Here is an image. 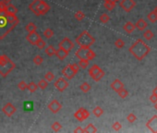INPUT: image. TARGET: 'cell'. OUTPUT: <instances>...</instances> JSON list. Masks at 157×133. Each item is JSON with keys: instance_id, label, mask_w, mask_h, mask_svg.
Returning a JSON list of instances; mask_svg holds the SVG:
<instances>
[{"instance_id": "14", "label": "cell", "mask_w": 157, "mask_h": 133, "mask_svg": "<svg viewBox=\"0 0 157 133\" xmlns=\"http://www.w3.org/2000/svg\"><path fill=\"white\" fill-rule=\"evenodd\" d=\"M47 108L53 113V114H56V113H58L61 110L62 105L57 100L55 99V100H52L50 103H48Z\"/></svg>"}, {"instance_id": "15", "label": "cell", "mask_w": 157, "mask_h": 133, "mask_svg": "<svg viewBox=\"0 0 157 133\" xmlns=\"http://www.w3.org/2000/svg\"><path fill=\"white\" fill-rule=\"evenodd\" d=\"M41 39L40 34H39L36 31L32 32H28V35L26 36V40L30 43L32 45H35L36 43Z\"/></svg>"}, {"instance_id": "51", "label": "cell", "mask_w": 157, "mask_h": 133, "mask_svg": "<svg viewBox=\"0 0 157 133\" xmlns=\"http://www.w3.org/2000/svg\"><path fill=\"white\" fill-rule=\"evenodd\" d=\"M154 108L157 110V102H156V103H154Z\"/></svg>"}, {"instance_id": "50", "label": "cell", "mask_w": 157, "mask_h": 133, "mask_svg": "<svg viewBox=\"0 0 157 133\" xmlns=\"http://www.w3.org/2000/svg\"><path fill=\"white\" fill-rule=\"evenodd\" d=\"M153 93H154V94H156L157 95V86L154 89V90H153Z\"/></svg>"}, {"instance_id": "17", "label": "cell", "mask_w": 157, "mask_h": 133, "mask_svg": "<svg viewBox=\"0 0 157 133\" xmlns=\"http://www.w3.org/2000/svg\"><path fill=\"white\" fill-rule=\"evenodd\" d=\"M110 87H111V89L113 91H115L116 92H117L118 91H120L122 88H124V83L122 82L120 80H118V79H116V80L111 83Z\"/></svg>"}, {"instance_id": "31", "label": "cell", "mask_w": 157, "mask_h": 133, "mask_svg": "<svg viewBox=\"0 0 157 133\" xmlns=\"http://www.w3.org/2000/svg\"><path fill=\"white\" fill-rule=\"evenodd\" d=\"M147 18H148V19L151 23H154L157 21V13L154 10L151 11V12H150L148 15H147Z\"/></svg>"}, {"instance_id": "7", "label": "cell", "mask_w": 157, "mask_h": 133, "mask_svg": "<svg viewBox=\"0 0 157 133\" xmlns=\"http://www.w3.org/2000/svg\"><path fill=\"white\" fill-rule=\"evenodd\" d=\"M88 73H89V75L91 76V78L94 81H101L105 76V71L103 70L98 65H92L90 68V70H89V71H88Z\"/></svg>"}, {"instance_id": "30", "label": "cell", "mask_w": 157, "mask_h": 133, "mask_svg": "<svg viewBox=\"0 0 157 133\" xmlns=\"http://www.w3.org/2000/svg\"><path fill=\"white\" fill-rule=\"evenodd\" d=\"M43 34L46 39H50V38H52L54 36V31L51 28H47V29L45 30V31H43Z\"/></svg>"}, {"instance_id": "44", "label": "cell", "mask_w": 157, "mask_h": 133, "mask_svg": "<svg viewBox=\"0 0 157 133\" xmlns=\"http://www.w3.org/2000/svg\"><path fill=\"white\" fill-rule=\"evenodd\" d=\"M18 88L21 91H25L27 90V83L25 81H21V82H19V84H18Z\"/></svg>"}, {"instance_id": "45", "label": "cell", "mask_w": 157, "mask_h": 133, "mask_svg": "<svg viewBox=\"0 0 157 133\" xmlns=\"http://www.w3.org/2000/svg\"><path fill=\"white\" fill-rule=\"evenodd\" d=\"M112 127H113V130H116V131H119L121 130V127H122V125H121V123L119 122H115L114 124L112 125Z\"/></svg>"}, {"instance_id": "37", "label": "cell", "mask_w": 157, "mask_h": 133, "mask_svg": "<svg viewBox=\"0 0 157 133\" xmlns=\"http://www.w3.org/2000/svg\"><path fill=\"white\" fill-rule=\"evenodd\" d=\"M51 127H52V130L55 131V132H58V131H59V130L62 129V125L60 124L59 122L56 121V122H54V123H53Z\"/></svg>"}, {"instance_id": "13", "label": "cell", "mask_w": 157, "mask_h": 133, "mask_svg": "<svg viewBox=\"0 0 157 133\" xmlns=\"http://www.w3.org/2000/svg\"><path fill=\"white\" fill-rule=\"evenodd\" d=\"M51 7L45 1V0H40V3L38 5V16H43L45 15L49 10H50Z\"/></svg>"}, {"instance_id": "9", "label": "cell", "mask_w": 157, "mask_h": 133, "mask_svg": "<svg viewBox=\"0 0 157 133\" xmlns=\"http://www.w3.org/2000/svg\"><path fill=\"white\" fill-rule=\"evenodd\" d=\"M89 116H90V112L88 111L87 109H85V108H83V107L78 108V109L75 112V114H74V117L80 122H82L83 120L87 119Z\"/></svg>"}, {"instance_id": "24", "label": "cell", "mask_w": 157, "mask_h": 133, "mask_svg": "<svg viewBox=\"0 0 157 133\" xmlns=\"http://www.w3.org/2000/svg\"><path fill=\"white\" fill-rule=\"evenodd\" d=\"M92 114H94L96 117H100L101 116H103V114H104V110H103V108L101 106H96L94 108V110H92Z\"/></svg>"}, {"instance_id": "22", "label": "cell", "mask_w": 157, "mask_h": 133, "mask_svg": "<svg viewBox=\"0 0 157 133\" xmlns=\"http://www.w3.org/2000/svg\"><path fill=\"white\" fill-rule=\"evenodd\" d=\"M80 89H81V91L83 93H87V92H89L91 91L92 86H91L88 82H83L82 84L80 86Z\"/></svg>"}, {"instance_id": "10", "label": "cell", "mask_w": 157, "mask_h": 133, "mask_svg": "<svg viewBox=\"0 0 157 133\" xmlns=\"http://www.w3.org/2000/svg\"><path fill=\"white\" fill-rule=\"evenodd\" d=\"M54 86L56 87V89L58 91V92H64L66 90V89L68 87V82H67V80L65 79L64 77H59L57 79V80L55 81L54 83Z\"/></svg>"}, {"instance_id": "52", "label": "cell", "mask_w": 157, "mask_h": 133, "mask_svg": "<svg viewBox=\"0 0 157 133\" xmlns=\"http://www.w3.org/2000/svg\"><path fill=\"white\" fill-rule=\"evenodd\" d=\"M3 1H6V2H8V3H9L11 1V0H3Z\"/></svg>"}, {"instance_id": "2", "label": "cell", "mask_w": 157, "mask_h": 133, "mask_svg": "<svg viewBox=\"0 0 157 133\" xmlns=\"http://www.w3.org/2000/svg\"><path fill=\"white\" fill-rule=\"evenodd\" d=\"M129 51L137 60L141 61L143 58L149 55L151 52V47L147 43H145L141 39H138L129 48Z\"/></svg>"}, {"instance_id": "40", "label": "cell", "mask_w": 157, "mask_h": 133, "mask_svg": "<svg viewBox=\"0 0 157 133\" xmlns=\"http://www.w3.org/2000/svg\"><path fill=\"white\" fill-rule=\"evenodd\" d=\"M104 7L107 9V10L112 11L113 9L116 7V3H111V2H105L104 3Z\"/></svg>"}, {"instance_id": "3", "label": "cell", "mask_w": 157, "mask_h": 133, "mask_svg": "<svg viewBox=\"0 0 157 133\" xmlns=\"http://www.w3.org/2000/svg\"><path fill=\"white\" fill-rule=\"evenodd\" d=\"M15 68L16 64L7 55L0 56V75L2 77L6 78Z\"/></svg>"}, {"instance_id": "18", "label": "cell", "mask_w": 157, "mask_h": 133, "mask_svg": "<svg viewBox=\"0 0 157 133\" xmlns=\"http://www.w3.org/2000/svg\"><path fill=\"white\" fill-rule=\"evenodd\" d=\"M68 53H70V52L64 50L63 48L58 47L57 50H56L55 56H56L58 59H59V60H64V59H65V58L68 56Z\"/></svg>"}, {"instance_id": "27", "label": "cell", "mask_w": 157, "mask_h": 133, "mask_svg": "<svg viewBox=\"0 0 157 133\" xmlns=\"http://www.w3.org/2000/svg\"><path fill=\"white\" fill-rule=\"evenodd\" d=\"M95 132H97V129L94 124H89L84 129V133H95Z\"/></svg>"}, {"instance_id": "32", "label": "cell", "mask_w": 157, "mask_h": 133, "mask_svg": "<svg viewBox=\"0 0 157 133\" xmlns=\"http://www.w3.org/2000/svg\"><path fill=\"white\" fill-rule=\"evenodd\" d=\"M48 81H45V79H43V80H40L38 81V87L40 88V89H42V90H45V89H46L47 87H48Z\"/></svg>"}, {"instance_id": "16", "label": "cell", "mask_w": 157, "mask_h": 133, "mask_svg": "<svg viewBox=\"0 0 157 133\" xmlns=\"http://www.w3.org/2000/svg\"><path fill=\"white\" fill-rule=\"evenodd\" d=\"M146 127L150 131L154 132V133H157V116L156 115L147 121Z\"/></svg>"}, {"instance_id": "25", "label": "cell", "mask_w": 157, "mask_h": 133, "mask_svg": "<svg viewBox=\"0 0 157 133\" xmlns=\"http://www.w3.org/2000/svg\"><path fill=\"white\" fill-rule=\"evenodd\" d=\"M36 30H37V26L33 22H29L27 25L25 26V31H27L28 32H35Z\"/></svg>"}, {"instance_id": "35", "label": "cell", "mask_w": 157, "mask_h": 133, "mask_svg": "<svg viewBox=\"0 0 157 133\" xmlns=\"http://www.w3.org/2000/svg\"><path fill=\"white\" fill-rule=\"evenodd\" d=\"M143 37L146 39V40L150 41L151 39H153L154 37V34L153 32L151 31V30H147V31H145L144 33H143Z\"/></svg>"}, {"instance_id": "34", "label": "cell", "mask_w": 157, "mask_h": 133, "mask_svg": "<svg viewBox=\"0 0 157 133\" xmlns=\"http://www.w3.org/2000/svg\"><path fill=\"white\" fill-rule=\"evenodd\" d=\"M117 94H118L119 97L122 98V99H125V98L129 96V92H127V90H126L125 88H122L120 91L117 92Z\"/></svg>"}, {"instance_id": "39", "label": "cell", "mask_w": 157, "mask_h": 133, "mask_svg": "<svg viewBox=\"0 0 157 133\" xmlns=\"http://www.w3.org/2000/svg\"><path fill=\"white\" fill-rule=\"evenodd\" d=\"M99 19H100V21L102 22V23H107L109 21H110V17L107 15L106 13H104V14H102L101 16H100V18H99Z\"/></svg>"}, {"instance_id": "12", "label": "cell", "mask_w": 157, "mask_h": 133, "mask_svg": "<svg viewBox=\"0 0 157 133\" xmlns=\"http://www.w3.org/2000/svg\"><path fill=\"white\" fill-rule=\"evenodd\" d=\"M58 47L63 48L64 50H66L67 52H70L71 49H73V47H74V43H73V42L70 40V38L66 37L59 43V44H58Z\"/></svg>"}, {"instance_id": "11", "label": "cell", "mask_w": 157, "mask_h": 133, "mask_svg": "<svg viewBox=\"0 0 157 133\" xmlns=\"http://www.w3.org/2000/svg\"><path fill=\"white\" fill-rule=\"evenodd\" d=\"M2 112L7 116L10 117V116H12L17 112V108L14 106L11 103H6V105H5L2 107Z\"/></svg>"}, {"instance_id": "43", "label": "cell", "mask_w": 157, "mask_h": 133, "mask_svg": "<svg viewBox=\"0 0 157 133\" xmlns=\"http://www.w3.org/2000/svg\"><path fill=\"white\" fill-rule=\"evenodd\" d=\"M35 45L37 46V48L38 49H43V48H45V45H46V43H45V42L43 40V39L41 38L40 40H39L37 43H36V44Z\"/></svg>"}, {"instance_id": "46", "label": "cell", "mask_w": 157, "mask_h": 133, "mask_svg": "<svg viewBox=\"0 0 157 133\" xmlns=\"http://www.w3.org/2000/svg\"><path fill=\"white\" fill-rule=\"evenodd\" d=\"M24 109L27 110V111L32 110V102L25 103V105H24Z\"/></svg>"}, {"instance_id": "33", "label": "cell", "mask_w": 157, "mask_h": 133, "mask_svg": "<svg viewBox=\"0 0 157 133\" xmlns=\"http://www.w3.org/2000/svg\"><path fill=\"white\" fill-rule=\"evenodd\" d=\"M32 61H33V63L35 64L36 66H41L42 64H43V58L41 56L37 55V56H35V57H33Z\"/></svg>"}, {"instance_id": "26", "label": "cell", "mask_w": 157, "mask_h": 133, "mask_svg": "<svg viewBox=\"0 0 157 133\" xmlns=\"http://www.w3.org/2000/svg\"><path fill=\"white\" fill-rule=\"evenodd\" d=\"M7 12L9 14H17L18 13V8L12 4H8L7 6Z\"/></svg>"}, {"instance_id": "5", "label": "cell", "mask_w": 157, "mask_h": 133, "mask_svg": "<svg viewBox=\"0 0 157 133\" xmlns=\"http://www.w3.org/2000/svg\"><path fill=\"white\" fill-rule=\"evenodd\" d=\"M78 70H80V67H78V64H76V63L68 64V65H67L63 68L61 73H62L63 77L68 81V80H72V79L77 75Z\"/></svg>"}, {"instance_id": "48", "label": "cell", "mask_w": 157, "mask_h": 133, "mask_svg": "<svg viewBox=\"0 0 157 133\" xmlns=\"http://www.w3.org/2000/svg\"><path fill=\"white\" fill-rule=\"evenodd\" d=\"M73 132L74 133H78V132L82 133V132H84V129H82L81 127H78L77 129H75L74 130H73Z\"/></svg>"}, {"instance_id": "42", "label": "cell", "mask_w": 157, "mask_h": 133, "mask_svg": "<svg viewBox=\"0 0 157 133\" xmlns=\"http://www.w3.org/2000/svg\"><path fill=\"white\" fill-rule=\"evenodd\" d=\"M136 119H137V116L134 113H130V114H129L127 116V120L129 123H134L136 121Z\"/></svg>"}, {"instance_id": "19", "label": "cell", "mask_w": 157, "mask_h": 133, "mask_svg": "<svg viewBox=\"0 0 157 133\" xmlns=\"http://www.w3.org/2000/svg\"><path fill=\"white\" fill-rule=\"evenodd\" d=\"M148 26V23H147L143 19H140L137 21L135 23V28L138 29L139 31H144V30Z\"/></svg>"}, {"instance_id": "53", "label": "cell", "mask_w": 157, "mask_h": 133, "mask_svg": "<svg viewBox=\"0 0 157 133\" xmlns=\"http://www.w3.org/2000/svg\"><path fill=\"white\" fill-rule=\"evenodd\" d=\"M154 11L157 13V6H156V7H155V8H154Z\"/></svg>"}, {"instance_id": "54", "label": "cell", "mask_w": 157, "mask_h": 133, "mask_svg": "<svg viewBox=\"0 0 157 133\" xmlns=\"http://www.w3.org/2000/svg\"><path fill=\"white\" fill-rule=\"evenodd\" d=\"M116 1H119V0H116Z\"/></svg>"}, {"instance_id": "8", "label": "cell", "mask_w": 157, "mask_h": 133, "mask_svg": "<svg viewBox=\"0 0 157 133\" xmlns=\"http://www.w3.org/2000/svg\"><path fill=\"white\" fill-rule=\"evenodd\" d=\"M119 7L125 12H130L136 6V2L134 0H119Z\"/></svg>"}, {"instance_id": "29", "label": "cell", "mask_w": 157, "mask_h": 133, "mask_svg": "<svg viewBox=\"0 0 157 133\" xmlns=\"http://www.w3.org/2000/svg\"><path fill=\"white\" fill-rule=\"evenodd\" d=\"M55 53H56V49L53 45H48L45 48V54L48 57H53L55 56Z\"/></svg>"}, {"instance_id": "1", "label": "cell", "mask_w": 157, "mask_h": 133, "mask_svg": "<svg viewBox=\"0 0 157 133\" xmlns=\"http://www.w3.org/2000/svg\"><path fill=\"white\" fill-rule=\"evenodd\" d=\"M8 2L0 0V40H3L10 33L14 28L16 27L15 24H13L7 19V6Z\"/></svg>"}, {"instance_id": "21", "label": "cell", "mask_w": 157, "mask_h": 133, "mask_svg": "<svg viewBox=\"0 0 157 133\" xmlns=\"http://www.w3.org/2000/svg\"><path fill=\"white\" fill-rule=\"evenodd\" d=\"M123 29L127 33H132L135 31L136 28H135L134 23H132L131 21H127L125 23V25L123 26Z\"/></svg>"}, {"instance_id": "23", "label": "cell", "mask_w": 157, "mask_h": 133, "mask_svg": "<svg viewBox=\"0 0 157 133\" xmlns=\"http://www.w3.org/2000/svg\"><path fill=\"white\" fill-rule=\"evenodd\" d=\"M37 89H38V85L36 84L35 82H30L29 84H27V90L30 92L31 93H33V92H35L37 91Z\"/></svg>"}, {"instance_id": "49", "label": "cell", "mask_w": 157, "mask_h": 133, "mask_svg": "<svg viewBox=\"0 0 157 133\" xmlns=\"http://www.w3.org/2000/svg\"><path fill=\"white\" fill-rule=\"evenodd\" d=\"M105 2H111V3H116V0H104Z\"/></svg>"}, {"instance_id": "6", "label": "cell", "mask_w": 157, "mask_h": 133, "mask_svg": "<svg viewBox=\"0 0 157 133\" xmlns=\"http://www.w3.org/2000/svg\"><path fill=\"white\" fill-rule=\"evenodd\" d=\"M75 56L78 58V59H88V60H92L95 57L96 54L94 53V50H92L91 48H83V47H80L76 51Z\"/></svg>"}, {"instance_id": "36", "label": "cell", "mask_w": 157, "mask_h": 133, "mask_svg": "<svg viewBox=\"0 0 157 133\" xmlns=\"http://www.w3.org/2000/svg\"><path fill=\"white\" fill-rule=\"evenodd\" d=\"M74 17H75V19H77V21H82V19L85 18V14H84V12H82L81 10H78V11H77L74 14Z\"/></svg>"}, {"instance_id": "20", "label": "cell", "mask_w": 157, "mask_h": 133, "mask_svg": "<svg viewBox=\"0 0 157 133\" xmlns=\"http://www.w3.org/2000/svg\"><path fill=\"white\" fill-rule=\"evenodd\" d=\"M39 3H40V0H33V1L29 5V9L36 15V16H38V5Z\"/></svg>"}, {"instance_id": "47", "label": "cell", "mask_w": 157, "mask_h": 133, "mask_svg": "<svg viewBox=\"0 0 157 133\" xmlns=\"http://www.w3.org/2000/svg\"><path fill=\"white\" fill-rule=\"evenodd\" d=\"M150 101L153 103H156V102H157V95L154 94V93H153V94L150 96Z\"/></svg>"}, {"instance_id": "28", "label": "cell", "mask_w": 157, "mask_h": 133, "mask_svg": "<svg viewBox=\"0 0 157 133\" xmlns=\"http://www.w3.org/2000/svg\"><path fill=\"white\" fill-rule=\"evenodd\" d=\"M78 67H80V68H82V70H85V68L89 66V60L88 59H80V61H78Z\"/></svg>"}, {"instance_id": "41", "label": "cell", "mask_w": 157, "mask_h": 133, "mask_svg": "<svg viewBox=\"0 0 157 133\" xmlns=\"http://www.w3.org/2000/svg\"><path fill=\"white\" fill-rule=\"evenodd\" d=\"M115 45H116V48H118V49L123 48L124 45H125V42H124L123 40H122V39L118 38L117 40H116V42H115Z\"/></svg>"}, {"instance_id": "38", "label": "cell", "mask_w": 157, "mask_h": 133, "mask_svg": "<svg viewBox=\"0 0 157 133\" xmlns=\"http://www.w3.org/2000/svg\"><path fill=\"white\" fill-rule=\"evenodd\" d=\"M55 79V75H54V73L51 72V71H48L45 73V80L47 81L48 82H51L53 81V80Z\"/></svg>"}, {"instance_id": "4", "label": "cell", "mask_w": 157, "mask_h": 133, "mask_svg": "<svg viewBox=\"0 0 157 133\" xmlns=\"http://www.w3.org/2000/svg\"><path fill=\"white\" fill-rule=\"evenodd\" d=\"M76 43L80 47L90 48L92 44L95 43V38L87 31H83L80 35L76 38Z\"/></svg>"}]
</instances>
